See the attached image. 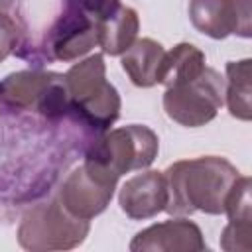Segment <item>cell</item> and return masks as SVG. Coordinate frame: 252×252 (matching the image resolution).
Here are the masks:
<instances>
[{
  "label": "cell",
  "instance_id": "1",
  "mask_svg": "<svg viewBox=\"0 0 252 252\" xmlns=\"http://www.w3.org/2000/svg\"><path fill=\"white\" fill-rule=\"evenodd\" d=\"M238 175L240 171L220 156L179 159L163 171L167 185L165 211L173 217L193 213L222 215Z\"/></svg>",
  "mask_w": 252,
  "mask_h": 252
},
{
  "label": "cell",
  "instance_id": "2",
  "mask_svg": "<svg viewBox=\"0 0 252 252\" xmlns=\"http://www.w3.org/2000/svg\"><path fill=\"white\" fill-rule=\"evenodd\" d=\"M67 114L94 134L110 130L118 120L122 100L112 83L106 81V63L102 53L89 55L71 65L65 73Z\"/></svg>",
  "mask_w": 252,
  "mask_h": 252
},
{
  "label": "cell",
  "instance_id": "3",
  "mask_svg": "<svg viewBox=\"0 0 252 252\" xmlns=\"http://www.w3.org/2000/svg\"><path fill=\"white\" fill-rule=\"evenodd\" d=\"M0 108L33 112L47 120L67 114L65 75L45 69H24L0 79Z\"/></svg>",
  "mask_w": 252,
  "mask_h": 252
},
{
  "label": "cell",
  "instance_id": "4",
  "mask_svg": "<svg viewBox=\"0 0 252 252\" xmlns=\"http://www.w3.org/2000/svg\"><path fill=\"white\" fill-rule=\"evenodd\" d=\"M91 220L73 217L59 199L37 203L28 209L18 226V244L32 252L71 250L85 242Z\"/></svg>",
  "mask_w": 252,
  "mask_h": 252
},
{
  "label": "cell",
  "instance_id": "5",
  "mask_svg": "<svg viewBox=\"0 0 252 252\" xmlns=\"http://www.w3.org/2000/svg\"><path fill=\"white\" fill-rule=\"evenodd\" d=\"M159 152L158 134L144 124H128L106 130L94 138L85 158L98 161L114 175L148 169Z\"/></svg>",
  "mask_w": 252,
  "mask_h": 252
},
{
  "label": "cell",
  "instance_id": "6",
  "mask_svg": "<svg viewBox=\"0 0 252 252\" xmlns=\"http://www.w3.org/2000/svg\"><path fill=\"white\" fill-rule=\"evenodd\" d=\"M161 104L167 118L179 126H205L215 120L224 104V79L213 67H205V71L193 81L167 87Z\"/></svg>",
  "mask_w": 252,
  "mask_h": 252
},
{
  "label": "cell",
  "instance_id": "7",
  "mask_svg": "<svg viewBox=\"0 0 252 252\" xmlns=\"http://www.w3.org/2000/svg\"><path fill=\"white\" fill-rule=\"evenodd\" d=\"M118 179L98 161L85 158L83 165L75 167L61 183L57 199L73 217L91 220L110 205Z\"/></svg>",
  "mask_w": 252,
  "mask_h": 252
},
{
  "label": "cell",
  "instance_id": "8",
  "mask_svg": "<svg viewBox=\"0 0 252 252\" xmlns=\"http://www.w3.org/2000/svg\"><path fill=\"white\" fill-rule=\"evenodd\" d=\"M65 2V12L47 28L41 43L47 61H75L96 45V22L75 2Z\"/></svg>",
  "mask_w": 252,
  "mask_h": 252
},
{
  "label": "cell",
  "instance_id": "9",
  "mask_svg": "<svg viewBox=\"0 0 252 252\" xmlns=\"http://www.w3.org/2000/svg\"><path fill=\"white\" fill-rule=\"evenodd\" d=\"M189 20L197 32L213 39L252 35L250 0H191Z\"/></svg>",
  "mask_w": 252,
  "mask_h": 252
},
{
  "label": "cell",
  "instance_id": "10",
  "mask_svg": "<svg viewBox=\"0 0 252 252\" xmlns=\"http://www.w3.org/2000/svg\"><path fill=\"white\" fill-rule=\"evenodd\" d=\"M128 248L132 252H201L207 250V242L193 220L175 217L140 230Z\"/></svg>",
  "mask_w": 252,
  "mask_h": 252
},
{
  "label": "cell",
  "instance_id": "11",
  "mask_svg": "<svg viewBox=\"0 0 252 252\" xmlns=\"http://www.w3.org/2000/svg\"><path fill=\"white\" fill-rule=\"evenodd\" d=\"M167 203V185L163 171L148 169L142 171L120 187L118 205L122 213L132 220H146L158 217L165 211Z\"/></svg>",
  "mask_w": 252,
  "mask_h": 252
},
{
  "label": "cell",
  "instance_id": "12",
  "mask_svg": "<svg viewBox=\"0 0 252 252\" xmlns=\"http://www.w3.org/2000/svg\"><path fill=\"white\" fill-rule=\"evenodd\" d=\"M138 12L120 4L110 16L96 22V45L106 55H122L138 39Z\"/></svg>",
  "mask_w": 252,
  "mask_h": 252
},
{
  "label": "cell",
  "instance_id": "13",
  "mask_svg": "<svg viewBox=\"0 0 252 252\" xmlns=\"http://www.w3.org/2000/svg\"><path fill=\"white\" fill-rule=\"evenodd\" d=\"M163 55H165V49L159 41L152 37H140L122 53L120 63L136 87L150 89L158 85V75H159Z\"/></svg>",
  "mask_w": 252,
  "mask_h": 252
},
{
  "label": "cell",
  "instance_id": "14",
  "mask_svg": "<svg viewBox=\"0 0 252 252\" xmlns=\"http://www.w3.org/2000/svg\"><path fill=\"white\" fill-rule=\"evenodd\" d=\"M205 67H207L205 53L197 45L181 41L173 45V49L165 51L158 75V85H163L167 89L179 83L193 81L205 71Z\"/></svg>",
  "mask_w": 252,
  "mask_h": 252
},
{
  "label": "cell",
  "instance_id": "15",
  "mask_svg": "<svg viewBox=\"0 0 252 252\" xmlns=\"http://www.w3.org/2000/svg\"><path fill=\"white\" fill-rule=\"evenodd\" d=\"M252 59L228 61L224 79V102L230 116L248 122L252 118Z\"/></svg>",
  "mask_w": 252,
  "mask_h": 252
},
{
  "label": "cell",
  "instance_id": "16",
  "mask_svg": "<svg viewBox=\"0 0 252 252\" xmlns=\"http://www.w3.org/2000/svg\"><path fill=\"white\" fill-rule=\"evenodd\" d=\"M250 185L252 183L248 175H238V179L234 181L224 205V213L228 215V220H252Z\"/></svg>",
  "mask_w": 252,
  "mask_h": 252
},
{
  "label": "cell",
  "instance_id": "17",
  "mask_svg": "<svg viewBox=\"0 0 252 252\" xmlns=\"http://www.w3.org/2000/svg\"><path fill=\"white\" fill-rule=\"evenodd\" d=\"M24 26L20 18L8 12H0V63L12 55L18 53V47L24 45Z\"/></svg>",
  "mask_w": 252,
  "mask_h": 252
},
{
  "label": "cell",
  "instance_id": "18",
  "mask_svg": "<svg viewBox=\"0 0 252 252\" xmlns=\"http://www.w3.org/2000/svg\"><path fill=\"white\" fill-rule=\"evenodd\" d=\"M220 248L226 252H250L252 220H228L220 234Z\"/></svg>",
  "mask_w": 252,
  "mask_h": 252
},
{
  "label": "cell",
  "instance_id": "19",
  "mask_svg": "<svg viewBox=\"0 0 252 252\" xmlns=\"http://www.w3.org/2000/svg\"><path fill=\"white\" fill-rule=\"evenodd\" d=\"M71 2H75L79 8H83L94 22L104 20L120 6V0H71Z\"/></svg>",
  "mask_w": 252,
  "mask_h": 252
},
{
  "label": "cell",
  "instance_id": "20",
  "mask_svg": "<svg viewBox=\"0 0 252 252\" xmlns=\"http://www.w3.org/2000/svg\"><path fill=\"white\" fill-rule=\"evenodd\" d=\"M14 6H16V0H0V12H8V14H12Z\"/></svg>",
  "mask_w": 252,
  "mask_h": 252
}]
</instances>
